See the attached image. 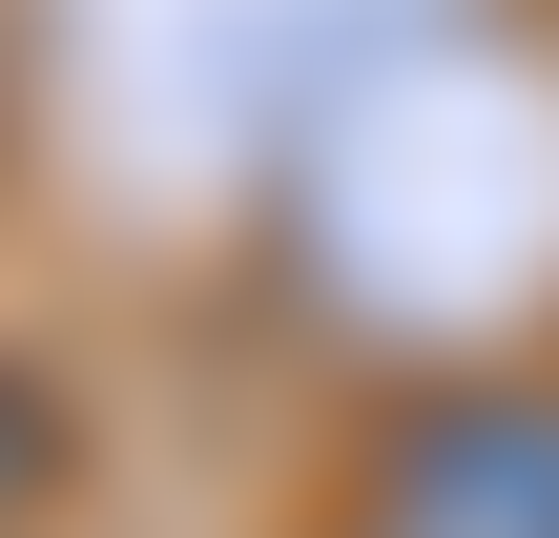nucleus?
Instances as JSON below:
<instances>
[{
	"mask_svg": "<svg viewBox=\"0 0 559 538\" xmlns=\"http://www.w3.org/2000/svg\"><path fill=\"white\" fill-rule=\"evenodd\" d=\"M353 538H559V394L539 373H477V394H415L353 477Z\"/></svg>",
	"mask_w": 559,
	"mask_h": 538,
	"instance_id": "obj_1",
	"label": "nucleus"
},
{
	"mask_svg": "<svg viewBox=\"0 0 559 538\" xmlns=\"http://www.w3.org/2000/svg\"><path fill=\"white\" fill-rule=\"evenodd\" d=\"M41 477H62V394H41V373H0V538L41 518Z\"/></svg>",
	"mask_w": 559,
	"mask_h": 538,
	"instance_id": "obj_2",
	"label": "nucleus"
}]
</instances>
